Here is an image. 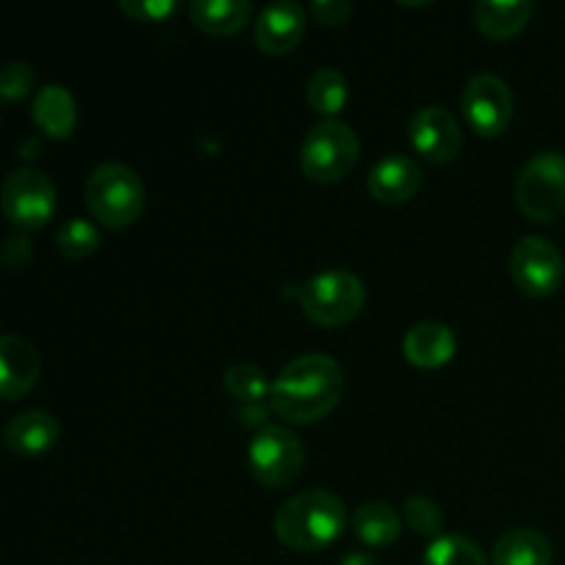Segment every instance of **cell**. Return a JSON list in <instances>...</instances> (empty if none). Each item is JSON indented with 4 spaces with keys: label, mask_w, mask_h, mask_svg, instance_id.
<instances>
[{
    "label": "cell",
    "mask_w": 565,
    "mask_h": 565,
    "mask_svg": "<svg viewBox=\"0 0 565 565\" xmlns=\"http://www.w3.org/2000/svg\"><path fill=\"white\" fill-rule=\"evenodd\" d=\"M345 373L326 353H303L292 359L270 386V412L292 425H312L329 417L342 401Z\"/></svg>",
    "instance_id": "6da1fadb"
},
{
    "label": "cell",
    "mask_w": 565,
    "mask_h": 565,
    "mask_svg": "<svg viewBox=\"0 0 565 565\" xmlns=\"http://www.w3.org/2000/svg\"><path fill=\"white\" fill-rule=\"evenodd\" d=\"M348 527V508L337 494L309 489L290 497L276 513V539L292 552H323Z\"/></svg>",
    "instance_id": "7a4b0ae2"
},
{
    "label": "cell",
    "mask_w": 565,
    "mask_h": 565,
    "mask_svg": "<svg viewBox=\"0 0 565 565\" xmlns=\"http://www.w3.org/2000/svg\"><path fill=\"white\" fill-rule=\"evenodd\" d=\"M147 204L143 182L130 166L99 163L86 180V207L108 230L136 224Z\"/></svg>",
    "instance_id": "3957f363"
},
{
    "label": "cell",
    "mask_w": 565,
    "mask_h": 565,
    "mask_svg": "<svg viewBox=\"0 0 565 565\" xmlns=\"http://www.w3.org/2000/svg\"><path fill=\"white\" fill-rule=\"evenodd\" d=\"M301 312L323 329H340L362 315L367 290L351 270H323L296 290Z\"/></svg>",
    "instance_id": "277c9868"
},
{
    "label": "cell",
    "mask_w": 565,
    "mask_h": 565,
    "mask_svg": "<svg viewBox=\"0 0 565 565\" xmlns=\"http://www.w3.org/2000/svg\"><path fill=\"white\" fill-rule=\"evenodd\" d=\"M359 160V138L351 125L340 119H323L307 130L301 141V171L312 182L345 180Z\"/></svg>",
    "instance_id": "5b68a950"
},
{
    "label": "cell",
    "mask_w": 565,
    "mask_h": 565,
    "mask_svg": "<svg viewBox=\"0 0 565 565\" xmlns=\"http://www.w3.org/2000/svg\"><path fill=\"white\" fill-rule=\"evenodd\" d=\"M516 204L535 224H552L565 213V154L539 152L516 177Z\"/></svg>",
    "instance_id": "8992f818"
},
{
    "label": "cell",
    "mask_w": 565,
    "mask_h": 565,
    "mask_svg": "<svg viewBox=\"0 0 565 565\" xmlns=\"http://www.w3.org/2000/svg\"><path fill=\"white\" fill-rule=\"evenodd\" d=\"M248 469L265 489L296 483L303 469V445L285 425H263L248 445Z\"/></svg>",
    "instance_id": "52a82bcc"
},
{
    "label": "cell",
    "mask_w": 565,
    "mask_h": 565,
    "mask_svg": "<svg viewBox=\"0 0 565 565\" xmlns=\"http://www.w3.org/2000/svg\"><path fill=\"white\" fill-rule=\"evenodd\" d=\"M3 204L6 218L22 232L42 230L58 207V193H55L53 180L39 169H14L3 182Z\"/></svg>",
    "instance_id": "ba28073f"
},
{
    "label": "cell",
    "mask_w": 565,
    "mask_h": 565,
    "mask_svg": "<svg viewBox=\"0 0 565 565\" xmlns=\"http://www.w3.org/2000/svg\"><path fill=\"white\" fill-rule=\"evenodd\" d=\"M511 276L524 296H555L565 279V263L561 248L552 241H546V237H522L511 252Z\"/></svg>",
    "instance_id": "9c48e42d"
},
{
    "label": "cell",
    "mask_w": 565,
    "mask_h": 565,
    "mask_svg": "<svg viewBox=\"0 0 565 565\" xmlns=\"http://www.w3.org/2000/svg\"><path fill=\"white\" fill-rule=\"evenodd\" d=\"M461 110L467 125L480 138H500L513 121V92L502 77L475 75L463 86Z\"/></svg>",
    "instance_id": "30bf717a"
},
{
    "label": "cell",
    "mask_w": 565,
    "mask_h": 565,
    "mask_svg": "<svg viewBox=\"0 0 565 565\" xmlns=\"http://www.w3.org/2000/svg\"><path fill=\"white\" fill-rule=\"evenodd\" d=\"M408 138H412V147L436 166L452 163L463 149L461 125L450 110L439 105H425L412 116Z\"/></svg>",
    "instance_id": "8fae6325"
},
{
    "label": "cell",
    "mask_w": 565,
    "mask_h": 565,
    "mask_svg": "<svg viewBox=\"0 0 565 565\" xmlns=\"http://www.w3.org/2000/svg\"><path fill=\"white\" fill-rule=\"evenodd\" d=\"M307 31V9L296 0H279L259 11L254 22V42L263 53L285 55L301 44Z\"/></svg>",
    "instance_id": "7c38bea8"
},
{
    "label": "cell",
    "mask_w": 565,
    "mask_h": 565,
    "mask_svg": "<svg viewBox=\"0 0 565 565\" xmlns=\"http://www.w3.org/2000/svg\"><path fill=\"white\" fill-rule=\"evenodd\" d=\"M42 375V356L20 334H6L0 340V395L3 401H20Z\"/></svg>",
    "instance_id": "4fadbf2b"
},
{
    "label": "cell",
    "mask_w": 565,
    "mask_h": 565,
    "mask_svg": "<svg viewBox=\"0 0 565 565\" xmlns=\"http://www.w3.org/2000/svg\"><path fill=\"white\" fill-rule=\"evenodd\" d=\"M61 439L58 419L42 408H31V412L17 414L9 419L3 428V445L11 456L20 458H39L44 452L53 450Z\"/></svg>",
    "instance_id": "5bb4252c"
},
{
    "label": "cell",
    "mask_w": 565,
    "mask_h": 565,
    "mask_svg": "<svg viewBox=\"0 0 565 565\" xmlns=\"http://www.w3.org/2000/svg\"><path fill=\"white\" fill-rule=\"evenodd\" d=\"M423 185V171L408 154H384L370 169L367 191L381 204H403Z\"/></svg>",
    "instance_id": "9a60e30c"
},
{
    "label": "cell",
    "mask_w": 565,
    "mask_h": 565,
    "mask_svg": "<svg viewBox=\"0 0 565 565\" xmlns=\"http://www.w3.org/2000/svg\"><path fill=\"white\" fill-rule=\"evenodd\" d=\"M458 340L450 326L445 323H417L403 337V353L419 370H439L456 356Z\"/></svg>",
    "instance_id": "2e32d148"
},
{
    "label": "cell",
    "mask_w": 565,
    "mask_h": 565,
    "mask_svg": "<svg viewBox=\"0 0 565 565\" xmlns=\"http://www.w3.org/2000/svg\"><path fill=\"white\" fill-rule=\"evenodd\" d=\"M33 125L39 132L53 141H66L72 138L77 125V105L70 88L58 86V83H47L33 97Z\"/></svg>",
    "instance_id": "e0dca14e"
},
{
    "label": "cell",
    "mask_w": 565,
    "mask_h": 565,
    "mask_svg": "<svg viewBox=\"0 0 565 565\" xmlns=\"http://www.w3.org/2000/svg\"><path fill=\"white\" fill-rule=\"evenodd\" d=\"M530 0H480L475 6V22L478 31L491 42H505L519 36L533 17Z\"/></svg>",
    "instance_id": "ac0fdd59"
},
{
    "label": "cell",
    "mask_w": 565,
    "mask_h": 565,
    "mask_svg": "<svg viewBox=\"0 0 565 565\" xmlns=\"http://www.w3.org/2000/svg\"><path fill=\"white\" fill-rule=\"evenodd\" d=\"M191 22L207 36H235L252 20L248 0H193L188 6Z\"/></svg>",
    "instance_id": "d6986e66"
},
{
    "label": "cell",
    "mask_w": 565,
    "mask_h": 565,
    "mask_svg": "<svg viewBox=\"0 0 565 565\" xmlns=\"http://www.w3.org/2000/svg\"><path fill=\"white\" fill-rule=\"evenodd\" d=\"M552 561L550 539L530 527L508 530L491 550V565H552Z\"/></svg>",
    "instance_id": "ffe728a7"
},
{
    "label": "cell",
    "mask_w": 565,
    "mask_h": 565,
    "mask_svg": "<svg viewBox=\"0 0 565 565\" xmlns=\"http://www.w3.org/2000/svg\"><path fill=\"white\" fill-rule=\"evenodd\" d=\"M403 530V516L384 500H370L364 505L356 508L353 513V533L362 544L375 546H390L401 539Z\"/></svg>",
    "instance_id": "44dd1931"
},
{
    "label": "cell",
    "mask_w": 565,
    "mask_h": 565,
    "mask_svg": "<svg viewBox=\"0 0 565 565\" xmlns=\"http://www.w3.org/2000/svg\"><path fill=\"white\" fill-rule=\"evenodd\" d=\"M307 103L323 119H337L348 105V81L337 70H318L307 83Z\"/></svg>",
    "instance_id": "7402d4cb"
},
{
    "label": "cell",
    "mask_w": 565,
    "mask_h": 565,
    "mask_svg": "<svg viewBox=\"0 0 565 565\" xmlns=\"http://www.w3.org/2000/svg\"><path fill=\"white\" fill-rule=\"evenodd\" d=\"M270 386L274 381H268L265 370L257 364H232L224 373V390L243 406H263V401H270Z\"/></svg>",
    "instance_id": "603a6c76"
},
{
    "label": "cell",
    "mask_w": 565,
    "mask_h": 565,
    "mask_svg": "<svg viewBox=\"0 0 565 565\" xmlns=\"http://www.w3.org/2000/svg\"><path fill=\"white\" fill-rule=\"evenodd\" d=\"M423 565H489L483 550L467 535H441L430 541Z\"/></svg>",
    "instance_id": "cb8c5ba5"
},
{
    "label": "cell",
    "mask_w": 565,
    "mask_h": 565,
    "mask_svg": "<svg viewBox=\"0 0 565 565\" xmlns=\"http://www.w3.org/2000/svg\"><path fill=\"white\" fill-rule=\"evenodd\" d=\"M103 243L97 226L86 218H70L58 226L55 232V246L64 257L70 259H86L88 254H94Z\"/></svg>",
    "instance_id": "d4e9b609"
},
{
    "label": "cell",
    "mask_w": 565,
    "mask_h": 565,
    "mask_svg": "<svg viewBox=\"0 0 565 565\" xmlns=\"http://www.w3.org/2000/svg\"><path fill=\"white\" fill-rule=\"evenodd\" d=\"M403 522L408 524V530L417 535H425V539H441L445 535V513L428 497H408L403 502L401 511Z\"/></svg>",
    "instance_id": "484cf974"
},
{
    "label": "cell",
    "mask_w": 565,
    "mask_h": 565,
    "mask_svg": "<svg viewBox=\"0 0 565 565\" xmlns=\"http://www.w3.org/2000/svg\"><path fill=\"white\" fill-rule=\"evenodd\" d=\"M33 83H36V72L28 61H9L0 70V97L6 103H20L31 94Z\"/></svg>",
    "instance_id": "4316f807"
},
{
    "label": "cell",
    "mask_w": 565,
    "mask_h": 565,
    "mask_svg": "<svg viewBox=\"0 0 565 565\" xmlns=\"http://www.w3.org/2000/svg\"><path fill=\"white\" fill-rule=\"evenodd\" d=\"M119 9L136 22H163L180 9L177 0H121Z\"/></svg>",
    "instance_id": "83f0119b"
},
{
    "label": "cell",
    "mask_w": 565,
    "mask_h": 565,
    "mask_svg": "<svg viewBox=\"0 0 565 565\" xmlns=\"http://www.w3.org/2000/svg\"><path fill=\"white\" fill-rule=\"evenodd\" d=\"M309 14L320 25H345L348 17L353 14V6L345 0H315V3H309Z\"/></svg>",
    "instance_id": "f1b7e54d"
},
{
    "label": "cell",
    "mask_w": 565,
    "mask_h": 565,
    "mask_svg": "<svg viewBox=\"0 0 565 565\" xmlns=\"http://www.w3.org/2000/svg\"><path fill=\"white\" fill-rule=\"evenodd\" d=\"M3 259L11 270L25 268L28 259H31V241L25 235H11L3 243Z\"/></svg>",
    "instance_id": "f546056e"
},
{
    "label": "cell",
    "mask_w": 565,
    "mask_h": 565,
    "mask_svg": "<svg viewBox=\"0 0 565 565\" xmlns=\"http://www.w3.org/2000/svg\"><path fill=\"white\" fill-rule=\"evenodd\" d=\"M340 565H379V561L373 555H367V552H348Z\"/></svg>",
    "instance_id": "4dcf8cb0"
}]
</instances>
